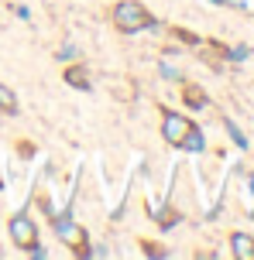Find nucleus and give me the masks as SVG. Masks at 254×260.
<instances>
[{
    "label": "nucleus",
    "instance_id": "obj_6",
    "mask_svg": "<svg viewBox=\"0 0 254 260\" xmlns=\"http://www.w3.org/2000/svg\"><path fill=\"white\" fill-rule=\"evenodd\" d=\"M230 253H234L237 260H254V236L230 233Z\"/></svg>",
    "mask_w": 254,
    "mask_h": 260
},
{
    "label": "nucleus",
    "instance_id": "obj_9",
    "mask_svg": "<svg viewBox=\"0 0 254 260\" xmlns=\"http://www.w3.org/2000/svg\"><path fill=\"white\" fill-rule=\"evenodd\" d=\"M17 110H21V106H17V96H14V89L0 82V113H7V117H17Z\"/></svg>",
    "mask_w": 254,
    "mask_h": 260
},
{
    "label": "nucleus",
    "instance_id": "obj_7",
    "mask_svg": "<svg viewBox=\"0 0 254 260\" xmlns=\"http://www.w3.org/2000/svg\"><path fill=\"white\" fill-rule=\"evenodd\" d=\"M182 103H186L189 110H206L210 100H206V92H203L196 82H186V86H182Z\"/></svg>",
    "mask_w": 254,
    "mask_h": 260
},
{
    "label": "nucleus",
    "instance_id": "obj_10",
    "mask_svg": "<svg viewBox=\"0 0 254 260\" xmlns=\"http://www.w3.org/2000/svg\"><path fill=\"white\" fill-rule=\"evenodd\" d=\"M114 96H117L121 103H134V96H137V86H134V79H121V86L114 89Z\"/></svg>",
    "mask_w": 254,
    "mask_h": 260
},
{
    "label": "nucleus",
    "instance_id": "obj_5",
    "mask_svg": "<svg viewBox=\"0 0 254 260\" xmlns=\"http://www.w3.org/2000/svg\"><path fill=\"white\" fill-rule=\"evenodd\" d=\"M62 79H66V86H72V89H93V72L82 62H69Z\"/></svg>",
    "mask_w": 254,
    "mask_h": 260
},
{
    "label": "nucleus",
    "instance_id": "obj_8",
    "mask_svg": "<svg viewBox=\"0 0 254 260\" xmlns=\"http://www.w3.org/2000/svg\"><path fill=\"white\" fill-rule=\"evenodd\" d=\"M182 151H189V154H203L206 151V137H203L200 127H192L186 134V141H182Z\"/></svg>",
    "mask_w": 254,
    "mask_h": 260
},
{
    "label": "nucleus",
    "instance_id": "obj_11",
    "mask_svg": "<svg viewBox=\"0 0 254 260\" xmlns=\"http://www.w3.org/2000/svg\"><path fill=\"white\" fill-rule=\"evenodd\" d=\"M223 127H227L230 141L237 144V147H247V137H244V134H241V127H237V123H234V120H230V117H223Z\"/></svg>",
    "mask_w": 254,
    "mask_h": 260
},
{
    "label": "nucleus",
    "instance_id": "obj_13",
    "mask_svg": "<svg viewBox=\"0 0 254 260\" xmlns=\"http://www.w3.org/2000/svg\"><path fill=\"white\" fill-rule=\"evenodd\" d=\"M76 55H79V48H76V45H72V41H66V45H62V48H59V52H55V58H59V62H72V58H76Z\"/></svg>",
    "mask_w": 254,
    "mask_h": 260
},
{
    "label": "nucleus",
    "instance_id": "obj_1",
    "mask_svg": "<svg viewBox=\"0 0 254 260\" xmlns=\"http://www.w3.org/2000/svg\"><path fill=\"white\" fill-rule=\"evenodd\" d=\"M48 222H52L55 240H59L72 257H90V233H86V226H82L69 209H62V212L55 209L52 216H48Z\"/></svg>",
    "mask_w": 254,
    "mask_h": 260
},
{
    "label": "nucleus",
    "instance_id": "obj_15",
    "mask_svg": "<svg viewBox=\"0 0 254 260\" xmlns=\"http://www.w3.org/2000/svg\"><path fill=\"white\" fill-rule=\"evenodd\" d=\"M0 192H4V171H0Z\"/></svg>",
    "mask_w": 254,
    "mask_h": 260
},
{
    "label": "nucleus",
    "instance_id": "obj_3",
    "mask_svg": "<svg viewBox=\"0 0 254 260\" xmlns=\"http://www.w3.org/2000/svg\"><path fill=\"white\" fill-rule=\"evenodd\" d=\"M7 236H11V243L21 250V253H27L35 243H41L38 222H35L31 212H14L11 219H7Z\"/></svg>",
    "mask_w": 254,
    "mask_h": 260
},
{
    "label": "nucleus",
    "instance_id": "obj_2",
    "mask_svg": "<svg viewBox=\"0 0 254 260\" xmlns=\"http://www.w3.org/2000/svg\"><path fill=\"white\" fill-rule=\"evenodd\" d=\"M110 21H114V27L121 35H141V31H155L158 27L155 14L148 11L141 0H117L110 7Z\"/></svg>",
    "mask_w": 254,
    "mask_h": 260
},
{
    "label": "nucleus",
    "instance_id": "obj_4",
    "mask_svg": "<svg viewBox=\"0 0 254 260\" xmlns=\"http://www.w3.org/2000/svg\"><path fill=\"white\" fill-rule=\"evenodd\" d=\"M192 130V120L186 117V113H179V110H161V141L168 144V147H182V141H186V134Z\"/></svg>",
    "mask_w": 254,
    "mask_h": 260
},
{
    "label": "nucleus",
    "instance_id": "obj_12",
    "mask_svg": "<svg viewBox=\"0 0 254 260\" xmlns=\"http://www.w3.org/2000/svg\"><path fill=\"white\" fill-rule=\"evenodd\" d=\"M158 76L165 79V82H182V72H179L175 65H168V62H158Z\"/></svg>",
    "mask_w": 254,
    "mask_h": 260
},
{
    "label": "nucleus",
    "instance_id": "obj_14",
    "mask_svg": "<svg viewBox=\"0 0 254 260\" xmlns=\"http://www.w3.org/2000/svg\"><path fill=\"white\" fill-rule=\"evenodd\" d=\"M251 55V48L247 45H237V48H230V52H223V58H230V62H244Z\"/></svg>",
    "mask_w": 254,
    "mask_h": 260
}]
</instances>
